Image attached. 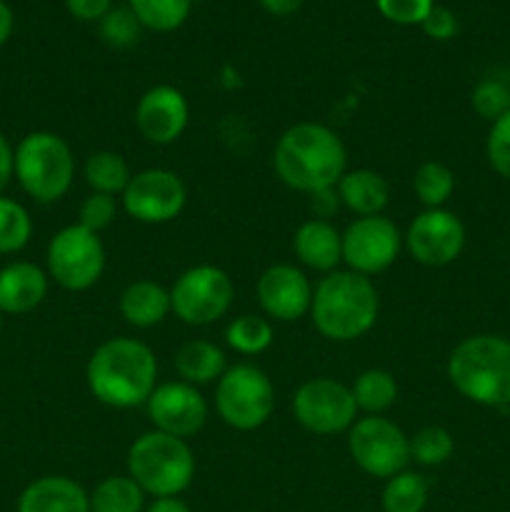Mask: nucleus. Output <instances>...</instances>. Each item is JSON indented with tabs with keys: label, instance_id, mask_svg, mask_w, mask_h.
<instances>
[{
	"label": "nucleus",
	"instance_id": "nucleus-1",
	"mask_svg": "<svg viewBox=\"0 0 510 512\" xmlns=\"http://www.w3.org/2000/svg\"><path fill=\"white\" fill-rule=\"evenodd\" d=\"M85 383L90 395L108 408H138L158 388V358L143 340L110 338L90 355Z\"/></svg>",
	"mask_w": 510,
	"mask_h": 512
},
{
	"label": "nucleus",
	"instance_id": "nucleus-2",
	"mask_svg": "<svg viewBox=\"0 0 510 512\" xmlns=\"http://www.w3.org/2000/svg\"><path fill=\"white\" fill-rule=\"evenodd\" d=\"M273 168L290 190L313 195L340 183L348 170V150L328 125L295 123L275 143Z\"/></svg>",
	"mask_w": 510,
	"mask_h": 512
},
{
	"label": "nucleus",
	"instance_id": "nucleus-3",
	"mask_svg": "<svg viewBox=\"0 0 510 512\" xmlns=\"http://www.w3.org/2000/svg\"><path fill=\"white\" fill-rule=\"evenodd\" d=\"M380 298L373 280L353 270H333L313 290L310 318L315 330L333 343H353L378 320Z\"/></svg>",
	"mask_w": 510,
	"mask_h": 512
},
{
	"label": "nucleus",
	"instance_id": "nucleus-4",
	"mask_svg": "<svg viewBox=\"0 0 510 512\" xmlns=\"http://www.w3.org/2000/svg\"><path fill=\"white\" fill-rule=\"evenodd\" d=\"M448 380L463 398L483 408L510 405V340L470 335L448 358Z\"/></svg>",
	"mask_w": 510,
	"mask_h": 512
},
{
	"label": "nucleus",
	"instance_id": "nucleus-5",
	"mask_svg": "<svg viewBox=\"0 0 510 512\" xmlns=\"http://www.w3.org/2000/svg\"><path fill=\"white\" fill-rule=\"evenodd\" d=\"M128 475L153 498H180L195 478V455L188 440L150 430L128 448Z\"/></svg>",
	"mask_w": 510,
	"mask_h": 512
},
{
	"label": "nucleus",
	"instance_id": "nucleus-6",
	"mask_svg": "<svg viewBox=\"0 0 510 512\" xmlns=\"http://www.w3.org/2000/svg\"><path fill=\"white\" fill-rule=\"evenodd\" d=\"M15 178L38 203H58L75 178L73 150L58 133L33 130L15 148Z\"/></svg>",
	"mask_w": 510,
	"mask_h": 512
},
{
	"label": "nucleus",
	"instance_id": "nucleus-7",
	"mask_svg": "<svg viewBox=\"0 0 510 512\" xmlns=\"http://www.w3.org/2000/svg\"><path fill=\"white\" fill-rule=\"evenodd\" d=\"M215 410L228 428L250 433L263 428L275 410V385L258 365H230L215 383Z\"/></svg>",
	"mask_w": 510,
	"mask_h": 512
},
{
	"label": "nucleus",
	"instance_id": "nucleus-8",
	"mask_svg": "<svg viewBox=\"0 0 510 512\" xmlns=\"http://www.w3.org/2000/svg\"><path fill=\"white\" fill-rule=\"evenodd\" d=\"M233 278L218 265H193L175 278L170 288V308L185 325L203 328L225 318L233 305Z\"/></svg>",
	"mask_w": 510,
	"mask_h": 512
},
{
	"label": "nucleus",
	"instance_id": "nucleus-9",
	"mask_svg": "<svg viewBox=\"0 0 510 512\" xmlns=\"http://www.w3.org/2000/svg\"><path fill=\"white\" fill-rule=\"evenodd\" d=\"M48 275L70 293L93 288L105 270V245L98 233L80 223L65 225L50 238L45 253Z\"/></svg>",
	"mask_w": 510,
	"mask_h": 512
},
{
	"label": "nucleus",
	"instance_id": "nucleus-10",
	"mask_svg": "<svg viewBox=\"0 0 510 512\" xmlns=\"http://www.w3.org/2000/svg\"><path fill=\"white\" fill-rule=\"evenodd\" d=\"M348 453L365 475L388 480L410 463V438L383 415H365L348 430Z\"/></svg>",
	"mask_w": 510,
	"mask_h": 512
},
{
	"label": "nucleus",
	"instance_id": "nucleus-11",
	"mask_svg": "<svg viewBox=\"0 0 510 512\" xmlns=\"http://www.w3.org/2000/svg\"><path fill=\"white\" fill-rule=\"evenodd\" d=\"M293 415L308 433L338 435L353 428L358 405L345 383L335 378H313L295 390Z\"/></svg>",
	"mask_w": 510,
	"mask_h": 512
},
{
	"label": "nucleus",
	"instance_id": "nucleus-12",
	"mask_svg": "<svg viewBox=\"0 0 510 512\" xmlns=\"http://www.w3.org/2000/svg\"><path fill=\"white\" fill-rule=\"evenodd\" d=\"M123 210L145 225H165L183 213L188 203V188L183 178L168 168L140 170L125 185L120 195Z\"/></svg>",
	"mask_w": 510,
	"mask_h": 512
},
{
	"label": "nucleus",
	"instance_id": "nucleus-13",
	"mask_svg": "<svg viewBox=\"0 0 510 512\" xmlns=\"http://www.w3.org/2000/svg\"><path fill=\"white\" fill-rule=\"evenodd\" d=\"M403 250V233L385 215L355 218L343 230V263L353 273L378 275L385 273L398 260Z\"/></svg>",
	"mask_w": 510,
	"mask_h": 512
},
{
	"label": "nucleus",
	"instance_id": "nucleus-14",
	"mask_svg": "<svg viewBox=\"0 0 510 512\" xmlns=\"http://www.w3.org/2000/svg\"><path fill=\"white\" fill-rule=\"evenodd\" d=\"M403 245L415 263L425 268H445L455 263L465 248V225L445 208H425L410 220Z\"/></svg>",
	"mask_w": 510,
	"mask_h": 512
},
{
	"label": "nucleus",
	"instance_id": "nucleus-15",
	"mask_svg": "<svg viewBox=\"0 0 510 512\" xmlns=\"http://www.w3.org/2000/svg\"><path fill=\"white\" fill-rule=\"evenodd\" d=\"M145 410L153 430L183 440L193 438L208 423V400L195 385L183 380L158 385L145 403Z\"/></svg>",
	"mask_w": 510,
	"mask_h": 512
},
{
	"label": "nucleus",
	"instance_id": "nucleus-16",
	"mask_svg": "<svg viewBox=\"0 0 510 512\" xmlns=\"http://www.w3.org/2000/svg\"><path fill=\"white\" fill-rule=\"evenodd\" d=\"M313 290L308 275L298 265L290 263L265 268L255 285L260 310L265 313V318L278 320V323H295V320L310 315Z\"/></svg>",
	"mask_w": 510,
	"mask_h": 512
},
{
	"label": "nucleus",
	"instance_id": "nucleus-17",
	"mask_svg": "<svg viewBox=\"0 0 510 512\" xmlns=\"http://www.w3.org/2000/svg\"><path fill=\"white\" fill-rule=\"evenodd\" d=\"M188 120V98L173 85H153L135 105V128L153 145H173L185 133Z\"/></svg>",
	"mask_w": 510,
	"mask_h": 512
},
{
	"label": "nucleus",
	"instance_id": "nucleus-18",
	"mask_svg": "<svg viewBox=\"0 0 510 512\" xmlns=\"http://www.w3.org/2000/svg\"><path fill=\"white\" fill-rule=\"evenodd\" d=\"M15 512H90V493L68 475H43L25 485Z\"/></svg>",
	"mask_w": 510,
	"mask_h": 512
},
{
	"label": "nucleus",
	"instance_id": "nucleus-19",
	"mask_svg": "<svg viewBox=\"0 0 510 512\" xmlns=\"http://www.w3.org/2000/svg\"><path fill=\"white\" fill-rule=\"evenodd\" d=\"M50 275L40 265L15 260L0 268V313L25 315L38 308L48 295Z\"/></svg>",
	"mask_w": 510,
	"mask_h": 512
},
{
	"label": "nucleus",
	"instance_id": "nucleus-20",
	"mask_svg": "<svg viewBox=\"0 0 510 512\" xmlns=\"http://www.w3.org/2000/svg\"><path fill=\"white\" fill-rule=\"evenodd\" d=\"M293 253L300 265L328 275L343 263V233L330 220L310 218L295 230Z\"/></svg>",
	"mask_w": 510,
	"mask_h": 512
},
{
	"label": "nucleus",
	"instance_id": "nucleus-21",
	"mask_svg": "<svg viewBox=\"0 0 510 512\" xmlns=\"http://www.w3.org/2000/svg\"><path fill=\"white\" fill-rule=\"evenodd\" d=\"M335 190H338L340 205H345L355 218L383 215V210L390 203L388 180L370 168L345 170Z\"/></svg>",
	"mask_w": 510,
	"mask_h": 512
},
{
	"label": "nucleus",
	"instance_id": "nucleus-22",
	"mask_svg": "<svg viewBox=\"0 0 510 512\" xmlns=\"http://www.w3.org/2000/svg\"><path fill=\"white\" fill-rule=\"evenodd\" d=\"M118 308L125 323L138 330L155 328L173 313L170 290H165L155 280H135V283L125 285L123 293H120Z\"/></svg>",
	"mask_w": 510,
	"mask_h": 512
},
{
	"label": "nucleus",
	"instance_id": "nucleus-23",
	"mask_svg": "<svg viewBox=\"0 0 510 512\" xmlns=\"http://www.w3.org/2000/svg\"><path fill=\"white\" fill-rule=\"evenodd\" d=\"M175 370L180 380L190 385H208L218 383L220 375L228 370L225 353L210 340H188L175 353Z\"/></svg>",
	"mask_w": 510,
	"mask_h": 512
},
{
	"label": "nucleus",
	"instance_id": "nucleus-24",
	"mask_svg": "<svg viewBox=\"0 0 510 512\" xmlns=\"http://www.w3.org/2000/svg\"><path fill=\"white\" fill-rule=\"evenodd\" d=\"M83 178L88 183L90 193H105V195H123L125 185L130 183L133 173H130L128 160L115 150H98V153L88 155L83 165Z\"/></svg>",
	"mask_w": 510,
	"mask_h": 512
},
{
	"label": "nucleus",
	"instance_id": "nucleus-25",
	"mask_svg": "<svg viewBox=\"0 0 510 512\" xmlns=\"http://www.w3.org/2000/svg\"><path fill=\"white\" fill-rule=\"evenodd\" d=\"M350 393L358 405V413L363 410L365 415H383L398 400V383L388 370L370 368L355 378V383L350 385Z\"/></svg>",
	"mask_w": 510,
	"mask_h": 512
},
{
	"label": "nucleus",
	"instance_id": "nucleus-26",
	"mask_svg": "<svg viewBox=\"0 0 510 512\" xmlns=\"http://www.w3.org/2000/svg\"><path fill=\"white\" fill-rule=\"evenodd\" d=\"M145 493L130 475H108L90 493V512H143Z\"/></svg>",
	"mask_w": 510,
	"mask_h": 512
},
{
	"label": "nucleus",
	"instance_id": "nucleus-27",
	"mask_svg": "<svg viewBox=\"0 0 510 512\" xmlns=\"http://www.w3.org/2000/svg\"><path fill=\"white\" fill-rule=\"evenodd\" d=\"M428 495L430 485L425 475L405 468L403 473L385 480L380 505H383V512H423L428 505Z\"/></svg>",
	"mask_w": 510,
	"mask_h": 512
},
{
	"label": "nucleus",
	"instance_id": "nucleus-28",
	"mask_svg": "<svg viewBox=\"0 0 510 512\" xmlns=\"http://www.w3.org/2000/svg\"><path fill=\"white\" fill-rule=\"evenodd\" d=\"M273 323L263 315L243 313L225 328V343L240 355H260L273 345Z\"/></svg>",
	"mask_w": 510,
	"mask_h": 512
},
{
	"label": "nucleus",
	"instance_id": "nucleus-29",
	"mask_svg": "<svg viewBox=\"0 0 510 512\" xmlns=\"http://www.w3.org/2000/svg\"><path fill=\"white\" fill-rule=\"evenodd\" d=\"M138 23L153 33H173L188 20L193 0H128Z\"/></svg>",
	"mask_w": 510,
	"mask_h": 512
},
{
	"label": "nucleus",
	"instance_id": "nucleus-30",
	"mask_svg": "<svg viewBox=\"0 0 510 512\" xmlns=\"http://www.w3.org/2000/svg\"><path fill=\"white\" fill-rule=\"evenodd\" d=\"M413 190L425 208H445L455 193V173L440 160H425L413 175Z\"/></svg>",
	"mask_w": 510,
	"mask_h": 512
},
{
	"label": "nucleus",
	"instance_id": "nucleus-31",
	"mask_svg": "<svg viewBox=\"0 0 510 512\" xmlns=\"http://www.w3.org/2000/svg\"><path fill=\"white\" fill-rule=\"evenodd\" d=\"M33 238V218L18 200L0 195V255L20 253Z\"/></svg>",
	"mask_w": 510,
	"mask_h": 512
},
{
	"label": "nucleus",
	"instance_id": "nucleus-32",
	"mask_svg": "<svg viewBox=\"0 0 510 512\" xmlns=\"http://www.w3.org/2000/svg\"><path fill=\"white\" fill-rule=\"evenodd\" d=\"M455 440L440 425H425L418 433L410 435V460L423 468H438L453 458Z\"/></svg>",
	"mask_w": 510,
	"mask_h": 512
},
{
	"label": "nucleus",
	"instance_id": "nucleus-33",
	"mask_svg": "<svg viewBox=\"0 0 510 512\" xmlns=\"http://www.w3.org/2000/svg\"><path fill=\"white\" fill-rule=\"evenodd\" d=\"M473 110L483 120H498L510 110V85H505L498 78H483L475 85L473 95H470Z\"/></svg>",
	"mask_w": 510,
	"mask_h": 512
},
{
	"label": "nucleus",
	"instance_id": "nucleus-34",
	"mask_svg": "<svg viewBox=\"0 0 510 512\" xmlns=\"http://www.w3.org/2000/svg\"><path fill=\"white\" fill-rule=\"evenodd\" d=\"M140 30H143V25L138 23L130 8H113L100 20V35L110 48H130V45L138 43Z\"/></svg>",
	"mask_w": 510,
	"mask_h": 512
},
{
	"label": "nucleus",
	"instance_id": "nucleus-35",
	"mask_svg": "<svg viewBox=\"0 0 510 512\" xmlns=\"http://www.w3.org/2000/svg\"><path fill=\"white\" fill-rule=\"evenodd\" d=\"M488 163L500 178L510 180V110L490 123L488 140H485Z\"/></svg>",
	"mask_w": 510,
	"mask_h": 512
},
{
	"label": "nucleus",
	"instance_id": "nucleus-36",
	"mask_svg": "<svg viewBox=\"0 0 510 512\" xmlns=\"http://www.w3.org/2000/svg\"><path fill=\"white\" fill-rule=\"evenodd\" d=\"M115 215H118V200H115V195L90 193L88 198L80 203L78 223L83 225V228L93 230V233H100V230H105L113 223Z\"/></svg>",
	"mask_w": 510,
	"mask_h": 512
},
{
	"label": "nucleus",
	"instance_id": "nucleus-37",
	"mask_svg": "<svg viewBox=\"0 0 510 512\" xmlns=\"http://www.w3.org/2000/svg\"><path fill=\"white\" fill-rule=\"evenodd\" d=\"M380 15L395 25H420L433 10L435 0H375Z\"/></svg>",
	"mask_w": 510,
	"mask_h": 512
},
{
	"label": "nucleus",
	"instance_id": "nucleus-38",
	"mask_svg": "<svg viewBox=\"0 0 510 512\" xmlns=\"http://www.w3.org/2000/svg\"><path fill=\"white\" fill-rule=\"evenodd\" d=\"M423 33L433 40H450L458 33V18L450 8H443V5H433V10L428 13V18L420 23Z\"/></svg>",
	"mask_w": 510,
	"mask_h": 512
},
{
	"label": "nucleus",
	"instance_id": "nucleus-39",
	"mask_svg": "<svg viewBox=\"0 0 510 512\" xmlns=\"http://www.w3.org/2000/svg\"><path fill=\"white\" fill-rule=\"evenodd\" d=\"M65 8L75 20L83 23H95L103 20L113 10V0H65Z\"/></svg>",
	"mask_w": 510,
	"mask_h": 512
},
{
	"label": "nucleus",
	"instance_id": "nucleus-40",
	"mask_svg": "<svg viewBox=\"0 0 510 512\" xmlns=\"http://www.w3.org/2000/svg\"><path fill=\"white\" fill-rule=\"evenodd\" d=\"M310 198V208L315 210V218L320 220H328L338 213L340 208V198H338V190L328 188V190H320V193L308 195Z\"/></svg>",
	"mask_w": 510,
	"mask_h": 512
},
{
	"label": "nucleus",
	"instance_id": "nucleus-41",
	"mask_svg": "<svg viewBox=\"0 0 510 512\" xmlns=\"http://www.w3.org/2000/svg\"><path fill=\"white\" fill-rule=\"evenodd\" d=\"M10 178H15V150L10 140L0 133V195L8 188Z\"/></svg>",
	"mask_w": 510,
	"mask_h": 512
},
{
	"label": "nucleus",
	"instance_id": "nucleus-42",
	"mask_svg": "<svg viewBox=\"0 0 510 512\" xmlns=\"http://www.w3.org/2000/svg\"><path fill=\"white\" fill-rule=\"evenodd\" d=\"M258 3L265 13L275 15V18H285V15H293L295 10H300L303 0H258Z\"/></svg>",
	"mask_w": 510,
	"mask_h": 512
},
{
	"label": "nucleus",
	"instance_id": "nucleus-43",
	"mask_svg": "<svg viewBox=\"0 0 510 512\" xmlns=\"http://www.w3.org/2000/svg\"><path fill=\"white\" fill-rule=\"evenodd\" d=\"M145 512H193L180 498H153Z\"/></svg>",
	"mask_w": 510,
	"mask_h": 512
},
{
	"label": "nucleus",
	"instance_id": "nucleus-44",
	"mask_svg": "<svg viewBox=\"0 0 510 512\" xmlns=\"http://www.w3.org/2000/svg\"><path fill=\"white\" fill-rule=\"evenodd\" d=\"M13 25H15L13 10L8 8L5 0H0V48H3V45L8 43L10 35H13Z\"/></svg>",
	"mask_w": 510,
	"mask_h": 512
},
{
	"label": "nucleus",
	"instance_id": "nucleus-45",
	"mask_svg": "<svg viewBox=\"0 0 510 512\" xmlns=\"http://www.w3.org/2000/svg\"><path fill=\"white\" fill-rule=\"evenodd\" d=\"M3 325H5V315L0 313V333H3Z\"/></svg>",
	"mask_w": 510,
	"mask_h": 512
}]
</instances>
